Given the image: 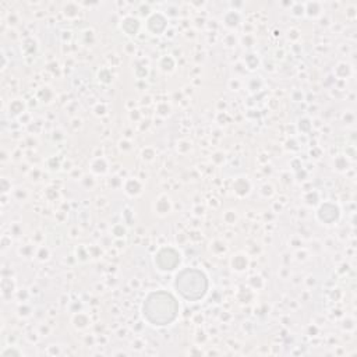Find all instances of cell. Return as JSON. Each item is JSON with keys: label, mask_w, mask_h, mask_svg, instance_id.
<instances>
[{"label": "cell", "mask_w": 357, "mask_h": 357, "mask_svg": "<svg viewBox=\"0 0 357 357\" xmlns=\"http://www.w3.org/2000/svg\"><path fill=\"white\" fill-rule=\"evenodd\" d=\"M174 286L185 300L197 301L205 296L208 290V279L202 271L185 268L177 273Z\"/></svg>", "instance_id": "obj_2"}, {"label": "cell", "mask_w": 357, "mask_h": 357, "mask_svg": "<svg viewBox=\"0 0 357 357\" xmlns=\"http://www.w3.org/2000/svg\"><path fill=\"white\" fill-rule=\"evenodd\" d=\"M142 312L149 324L163 326L176 319L178 304L176 297L169 291H152L144 301Z\"/></svg>", "instance_id": "obj_1"}, {"label": "cell", "mask_w": 357, "mask_h": 357, "mask_svg": "<svg viewBox=\"0 0 357 357\" xmlns=\"http://www.w3.org/2000/svg\"><path fill=\"white\" fill-rule=\"evenodd\" d=\"M155 262L162 271H173L180 264V255L173 248H163L155 257Z\"/></svg>", "instance_id": "obj_3"}]
</instances>
